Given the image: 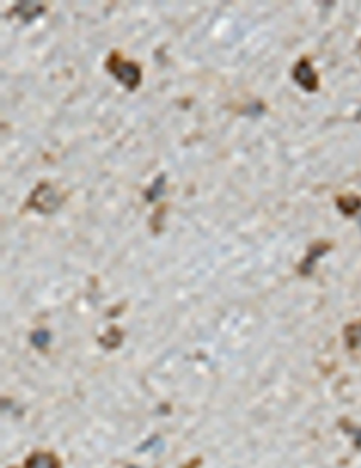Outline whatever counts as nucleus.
Returning <instances> with one entry per match:
<instances>
[{
    "label": "nucleus",
    "mask_w": 361,
    "mask_h": 468,
    "mask_svg": "<svg viewBox=\"0 0 361 468\" xmlns=\"http://www.w3.org/2000/svg\"><path fill=\"white\" fill-rule=\"evenodd\" d=\"M62 195L49 184H40L27 200V206L41 213H53L62 203Z\"/></svg>",
    "instance_id": "2"
},
{
    "label": "nucleus",
    "mask_w": 361,
    "mask_h": 468,
    "mask_svg": "<svg viewBox=\"0 0 361 468\" xmlns=\"http://www.w3.org/2000/svg\"><path fill=\"white\" fill-rule=\"evenodd\" d=\"M346 340L350 347H358L361 344V322L348 326L346 329Z\"/></svg>",
    "instance_id": "7"
},
{
    "label": "nucleus",
    "mask_w": 361,
    "mask_h": 468,
    "mask_svg": "<svg viewBox=\"0 0 361 468\" xmlns=\"http://www.w3.org/2000/svg\"><path fill=\"white\" fill-rule=\"evenodd\" d=\"M336 203H337V207H339L341 213L347 216V217H351L361 209V196L354 195V193L340 195L336 199Z\"/></svg>",
    "instance_id": "5"
},
{
    "label": "nucleus",
    "mask_w": 361,
    "mask_h": 468,
    "mask_svg": "<svg viewBox=\"0 0 361 468\" xmlns=\"http://www.w3.org/2000/svg\"><path fill=\"white\" fill-rule=\"evenodd\" d=\"M48 341H49V334L47 331H37L33 336V343L37 347H44L48 344Z\"/></svg>",
    "instance_id": "8"
},
{
    "label": "nucleus",
    "mask_w": 361,
    "mask_h": 468,
    "mask_svg": "<svg viewBox=\"0 0 361 468\" xmlns=\"http://www.w3.org/2000/svg\"><path fill=\"white\" fill-rule=\"evenodd\" d=\"M332 248H333V246L329 241H316V243H314L309 247V251H307V255L305 257L303 262L300 264V272L302 274H309L312 271V268H314L315 262L318 261V258H321L322 255L326 254L327 251H330Z\"/></svg>",
    "instance_id": "4"
},
{
    "label": "nucleus",
    "mask_w": 361,
    "mask_h": 468,
    "mask_svg": "<svg viewBox=\"0 0 361 468\" xmlns=\"http://www.w3.org/2000/svg\"><path fill=\"white\" fill-rule=\"evenodd\" d=\"M27 468H57V461L53 455L38 454L28 461Z\"/></svg>",
    "instance_id": "6"
},
{
    "label": "nucleus",
    "mask_w": 361,
    "mask_h": 468,
    "mask_svg": "<svg viewBox=\"0 0 361 468\" xmlns=\"http://www.w3.org/2000/svg\"><path fill=\"white\" fill-rule=\"evenodd\" d=\"M295 82L306 92H316L319 89V76L307 58H302L296 62L292 72Z\"/></svg>",
    "instance_id": "3"
},
{
    "label": "nucleus",
    "mask_w": 361,
    "mask_h": 468,
    "mask_svg": "<svg viewBox=\"0 0 361 468\" xmlns=\"http://www.w3.org/2000/svg\"><path fill=\"white\" fill-rule=\"evenodd\" d=\"M106 69L129 90L138 88L141 82V69L136 62L123 60L119 52H113L106 61Z\"/></svg>",
    "instance_id": "1"
}]
</instances>
